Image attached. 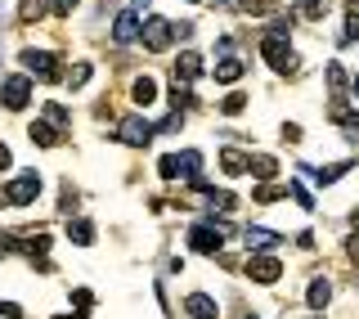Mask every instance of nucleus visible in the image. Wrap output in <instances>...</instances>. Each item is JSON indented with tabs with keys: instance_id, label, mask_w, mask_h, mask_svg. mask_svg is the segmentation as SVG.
<instances>
[{
	"instance_id": "obj_18",
	"label": "nucleus",
	"mask_w": 359,
	"mask_h": 319,
	"mask_svg": "<svg viewBox=\"0 0 359 319\" xmlns=\"http://www.w3.org/2000/svg\"><path fill=\"white\" fill-rule=\"evenodd\" d=\"M306 297H310V306H314V311H323V306L332 301V283H328V279H314Z\"/></svg>"
},
{
	"instance_id": "obj_27",
	"label": "nucleus",
	"mask_w": 359,
	"mask_h": 319,
	"mask_svg": "<svg viewBox=\"0 0 359 319\" xmlns=\"http://www.w3.org/2000/svg\"><path fill=\"white\" fill-rule=\"evenodd\" d=\"M45 117H50L54 126H67V108L63 104H45Z\"/></svg>"
},
{
	"instance_id": "obj_4",
	"label": "nucleus",
	"mask_w": 359,
	"mask_h": 319,
	"mask_svg": "<svg viewBox=\"0 0 359 319\" xmlns=\"http://www.w3.org/2000/svg\"><path fill=\"white\" fill-rule=\"evenodd\" d=\"M220 243H224V234H220L216 221H211V225H194V230H189V247H194V252H202V256H216Z\"/></svg>"
},
{
	"instance_id": "obj_28",
	"label": "nucleus",
	"mask_w": 359,
	"mask_h": 319,
	"mask_svg": "<svg viewBox=\"0 0 359 319\" xmlns=\"http://www.w3.org/2000/svg\"><path fill=\"white\" fill-rule=\"evenodd\" d=\"M328 86H332V90H341V86H346V67H341V63H332V67H328Z\"/></svg>"
},
{
	"instance_id": "obj_7",
	"label": "nucleus",
	"mask_w": 359,
	"mask_h": 319,
	"mask_svg": "<svg viewBox=\"0 0 359 319\" xmlns=\"http://www.w3.org/2000/svg\"><path fill=\"white\" fill-rule=\"evenodd\" d=\"M140 37H144V45H149V50H166V45H171V37H175V27L166 18H149L140 27Z\"/></svg>"
},
{
	"instance_id": "obj_1",
	"label": "nucleus",
	"mask_w": 359,
	"mask_h": 319,
	"mask_svg": "<svg viewBox=\"0 0 359 319\" xmlns=\"http://www.w3.org/2000/svg\"><path fill=\"white\" fill-rule=\"evenodd\" d=\"M261 54H265V63L274 67V72H297V54H292V45L287 37H261Z\"/></svg>"
},
{
	"instance_id": "obj_26",
	"label": "nucleus",
	"mask_w": 359,
	"mask_h": 319,
	"mask_svg": "<svg viewBox=\"0 0 359 319\" xmlns=\"http://www.w3.org/2000/svg\"><path fill=\"white\" fill-rule=\"evenodd\" d=\"M243 108H247V99H243V95H229V99L220 104V112H224V117H238Z\"/></svg>"
},
{
	"instance_id": "obj_32",
	"label": "nucleus",
	"mask_w": 359,
	"mask_h": 319,
	"mask_svg": "<svg viewBox=\"0 0 359 319\" xmlns=\"http://www.w3.org/2000/svg\"><path fill=\"white\" fill-rule=\"evenodd\" d=\"M5 167H14V153H9L5 144H0V171H5Z\"/></svg>"
},
{
	"instance_id": "obj_11",
	"label": "nucleus",
	"mask_w": 359,
	"mask_h": 319,
	"mask_svg": "<svg viewBox=\"0 0 359 319\" xmlns=\"http://www.w3.org/2000/svg\"><path fill=\"white\" fill-rule=\"evenodd\" d=\"M27 135H32V144H41V149H54V144L63 140L54 122H32V126H27Z\"/></svg>"
},
{
	"instance_id": "obj_17",
	"label": "nucleus",
	"mask_w": 359,
	"mask_h": 319,
	"mask_svg": "<svg viewBox=\"0 0 359 319\" xmlns=\"http://www.w3.org/2000/svg\"><path fill=\"white\" fill-rule=\"evenodd\" d=\"M211 77H216L220 86H233V82L243 77V63H238V59H220V63H216V72H211Z\"/></svg>"
},
{
	"instance_id": "obj_31",
	"label": "nucleus",
	"mask_w": 359,
	"mask_h": 319,
	"mask_svg": "<svg viewBox=\"0 0 359 319\" xmlns=\"http://www.w3.org/2000/svg\"><path fill=\"white\" fill-rule=\"evenodd\" d=\"M50 9H59V14H72V9H76V0H50Z\"/></svg>"
},
{
	"instance_id": "obj_33",
	"label": "nucleus",
	"mask_w": 359,
	"mask_h": 319,
	"mask_svg": "<svg viewBox=\"0 0 359 319\" xmlns=\"http://www.w3.org/2000/svg\"><path fill=\"white\" fill-rule=\"evenodd\" d=\"M351 90H355V99H359V77H355V82H351Z\"/></svg>"
},
{
	"instance_id": "obj_29",
	"label": "nucleus",
	"mask_w": 359,
	"mask_h": 319,
	"mask_svg": "<svg viewBox=\"0 0 359 319\" xmlns=\"http://www.w3.org/2000/svg\"><path fill=\"white\" fill-rule=\"evenodd\" d=\"M157 171H162L166 180H175V176H180V162H175V153H171V157H162V162H157Z\"/></svg>"
},
{
	"instance_id": "obj_5",
	"label": "nucleus",
	"mask_w": 359,
	"mask_h": 319,
	"mask_svg": "<svg viewBox=\"0 0 359 319\" xmlns=\"http://www.w3.org/2000/svg\"><path fill=\"white\" fill-rule=\"evenodd\" d=\"M247 275H252L256 283H278L283 279V261H278L274 252H256L252 261H247Z\"/></svg>"
},
{
	"instance_id": "obj_16",
	"label": "nucleus",
	"mask_w": 359,
	"mask_h": 319,
	"mask_svg": "<svg viewBox=\"0 0 359 319\" xmlns=\"http://www.w3.org/2000/svg\"><path fill=\"white\" fill-rule=\"evenodd\" d=\"M359 41V0L346 5V27H341V45H355Z\"/></svg>"
},
{
	"instance_id": "obj_6",
	"label": "nucleus",
	"mask_w": 359,
	"mask_h": 319,
	"mask_svg": "<svg viewBox=\"0 0 359 319\" xmlns=\"http://www.w3.org/2000/svg\"><path fill=\"white\" fill-rule=\"evenodd\" d=\"M0 193H5V202H14V207H22V202H32V198L41 193V176H36V171H22V176L14 180V185H9V189H0Z\"/></svg>"
},
{
	"instance_id": "obj_19",
	"label": "nucleus",
	"mask_w": 359,
	"mask_h": 319,
	"mask_svg": "<svg viewBox=\"0 0 359 319\" xmlns=\"http://www.w3.org/2000/svg\"><path fill=\"white\" fill-rule=\"evenodd\" d=\"M220 167L229 171V176H243V171H247V153L243 149H220Z\"/></svg>"
},
{
	"instance_id": "obj_20",
	"label": "nucleus",
	"mask_w": 359,
	"mask_h": 319,
	"mask_svg": "<svg viewBox=\"0 0 359 319\" xmlns=\"http://www.w3.org/2000/svg\"><path fill=\"white\" fill-rule=\"evenodd\" d=\"M130 99H135V104H153V99H157V82H153V77H140V82L130 86Z\"/></svg>"
},
{
	"instance_id": "obj_23",
	"label": "nucleus",
	"mask_w": 359,
	"mask_h": 319,
	"mask_svg": "<svg viewBox=\"0 0 359 319\" xmlns=\"http://www.w3.org/2000/svg\"><path fill=\"white\" fill-rule=\"evenodd\" d=\"M247 171H252V176H278V162H274V157H247Z\"/></svg>"
},
{
	"instance_id": "obj_12",
	"label": "nucleus",
	"mask_w": 359,
	"mask_h": 319,
	"mask_svg": "<svg viewBox=\"0 0 359 319\" xmlns=\"http://www.w3.org/2000/svg\"><path fill=\"white\" fill-rule=\"evenodd\" d=\"M198 77H202V59H198L194 50H184L175 59V82H198Z\"/></svg>"
},
{
	"instance_id": "obj_21",
	"label": "nucleus",
	"mask_w": 359,
	"mask_h": 319,
	"mask_svg": "<svg viewBox=\"0 0 359 319\" xmlns=\"http://www.w3.org/2000/svg\"><path fill=\"white\" fill-rule=\"evenodd\" d=\"M351 167H355V162H332V167H319V171H314V185H332V180H337V176H346Z\"/></svg>"
},
{
	"instance_id": "obj_9",
	"label": "nucleus",
	"mask_w": 359,
	"mask_h": 319,
	"mask_svg": "<svg viewBox=\"0 0 359 319\" xmlns=\"http://www.w3.org/2000/svg\"><path fill=\"white\" fill-rule=\"evenodd\" d=\"M184 311L194 315V319H216L220 306H216V297H207V292H189V297H184Z\"/></svg>"
},
{
	"instance_id": "obj_14",
	"label": "nucleus",
	"mask_w": 359,
	"mask_h": 319,
	"mask_svg": "<svg viewBox=\"0 0 359 319\" xmlns=\"http://www.w3.org/2000/svg\"><path fill=\"white\" fill-rule=\"evenodd\" d=\"M175 162H180V176H184L189 185H194V180H202V153H198V149H184Z\"/></svg>"
},
{
	"instance_id": "obj_25",
	"label": "nucleus",
	"mask_w": 359,
	"mask_h": 319,
	"mask_svg": "<svg viewBox=\"0 0 359 319\" xmlns=\"http://www.w3.org/2000/svg\"><path fill=\"white\" fill-rule=\"evenodd\" d=\"M86 82H90V67H86V63H76L72 72H67V86H72V90H81Z\"/></svg>"
},
{
	"instance_id": "obj_37",
	"label": "nucleus",
	"mask_w": 359,
	"mask_h": 319,
	"mask_svg": "<svg viewBox=\"0 0 359 319\" xmlns=\"http://www.w3.org/2000/svg\"><path fill=\"white\" fill-rule=\"evenodd\" d=\"M247 319H256V315H247Z\"/></svg>"
},
{
	"instance_id": "obj_24",
	"label": "nucleus",
	"mask_w": 359,
	"mask_h": 319,
	"mask_svg": "<svg viewBox=\"0 0 359 319\" xmlns=\"http://www.w3.org/2000/svg\"><path fill=\"white\" fill-rule=\"evenodd\" d=\"M283 193H287L283 180H269V185H261V189L252 193V198H256V202H274V198H283Z\"/></svg>"
},
{
	"instance_id": "obj_36",
	"label": "nucleus",
	"mask_w": 359,
	"mask_h": 319,
	"mask_svg": "<svg viewBox=\"0 0 359 319\" xmlns=\"http://www.w3.org/2000/svg\"><path fill=\"white\" fill-rule=\"evenodd\" d=\"M63 319H86V315H63Z\"/></svg>"
},
{
	"instance_id": "obj_8",
	"label": "nucleus",
	"mask_w": 359,
	"mask_h": 319,
	"mask_svg": "<svg viewBox=\"0 0 359 319\" xmlns=\"http://www.w3.org/2000/svg\"><path fill=\"white\" fill-rule=\"evenodd\" d=\"M117 140H121V144H130V149H140V144H149V140H153V126H149L144 117H126V122L117 126Z\"/></svg>"
},
{
	"instance_id": "obj_15",
	"label": "nucleus",
	"mask_w": 359,
	"mask_h": 319,
	"mask_svg": "<svg viewBox=\"0 0 359 319\" xmlns=\"http://www.w3.org/2000/svg\"><path fill=\"white\" fill-rule=\"evenodd\" d=\"M67 238H72V243H95V225L86 221V216H76V221H67Z\"/></svg>"
},
{
	"instance_id": "obj_22",
	"label": "nucleus",
	"mask_w": 359,
	"mask_h": 319,
	"mask_svg": "<svg viewBox=\"0 0 359 319\" xmlns=\"http://www.w3.org/2000/svg\"><path fill=\"white\" fill-rule=\"evenodd\" d=\"M18 14H22V22H36V18L50 14V0H22V9H18Z\"/></svg>"
},
{
	"instance_id": "obj_13",
	"label": "nucleus",
	"mask_w": 359,
	"mask_h": 319,
	"mask_svg": "<svg viewBox=\"0 0 359 319\" xmlns=\"http://www.w3.org/2000/svg\"><path fill=\"white\" fill-rule=\"evenodd\" d=\"M243 243L247 247H278V243H283V234L261 230V225H247V230H243Z\"/></svg>"
},
{
	"instance_id": "obj_35",
	"label": "nucleus",
	"mask_w": 359,
	"mask_h": 319,
	"mask_svg": "<svg viewBox=\"0 0 359 319\" xmlns=\"http://www.w3.org/2000/svg\"><path fill=\"white\" fill-rule=\"evenodd\" d=\"M351 221H355V230H359V207H355V216H351Z\"/></svg>"
},
{
	"instance_id": "obj_3",
	"label": "nucleus",
	"mask_w": 359,
	"mask_h": 319,
	"mask_svg": "<svg viewBox=\"0 0 359 319\" xmlns=\"http://www.w3.org/2000/svg\"><path fill=\"white\" fill-rule=\"evenodd\" d=\"M22 67H27V77H36V82H59V59L45 50H22Z\"/></svg>"
},
{
	"instance_id": "obj_34",
	"label": "nucleus",
	"mask_w": 359,
	"mask_h": 319,
	"mask_svg": "<svg viewBox=\"0 0 359 319\" xmlns=\"http://www.w3.org/2000/svg\"><path fill=\"white\" fill-rule=\"evenodd\" d=\"M130 5H135V9H144V5H149V0H130Z\"/></svg>"
},
{
	"instance_id": "obj_10",
	"label": "nucleus",
	"mask_w": 359,
	"mask_h": 319,
	"mask_svg": "<svg viewBox=\"0 0 359 319\" xmlns=\"http://www.w3.org/2000/svg\"><path fill=\"white\" fill-rule=\"evenodd\" d=\"M112 41H117V45L140 41V18H135L130 9H126V14H117V22H112Z\"/></svg>"
},
{
	"instance_id": "obj_2",
	"label": "nucleus",
	"mask_w": 359,
	"mask_h": 319,
	"mask_svg": "<svg viewBox=\"0 0 359 319\" xmlns=\"http://www.w3.org/2000/svg\"><path fill=\"white\" fill-rule=\"evenodd\" d=\"M27 99H32V77L27 72H9L5 77V86H0V108H27Z\"/></svg>"
},
{
	"instance_id": "obj_30",
	"label": "nucleus",
	"mask_w": 359,
	"mask_h": 319,
	"mask_svg": "<svg viewBox=\"0 0 359 319\" xmlns=\"http://www.w3.org/2000/svg\"><path fill=\"white\" fill-rule=\"evenodd\" d=\"M346 256H351V261H355V266H359V230H355L351 238H346Z\"/></svg>"
}]
</instances>
